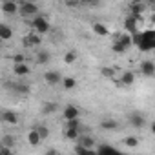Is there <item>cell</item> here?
Masks as SVG:
<instances>
[{
  "label": "cell",
  "mask_w": 155,
  "mask_h": 155,
  "mask_svg": "<svg viewBox=\"0 0 155 155\" xmlns=\"http://www.w3.org/2000/svg\"><path fill=\"white\" fill-rule=\"evenodd\" d=\"M133 46H137L140 51H153L155 49V29H146L144 33H135Z\"/></svg>",
  "instance_id": "1"
},
{
  "label": "cell",
  "mask_w": 155,
  "mask_h": 155,
  "mask_svg": "<svg viewBox=\"0 0 155 155\" xmlns=\"http://www.w3.org/2000/svg\"><path fill=\"white\" fill-rule=\"evenodd\" d=\"M29 24H31L33 31H37V33H40V35H46V33H49V29H51V24H49V20H48L46 17H35Z\"/></svg>",
  "instance_id": "2"
},
{
  "label": "cell",
  "mask_w": 155,
  "mask_h": 155,
  "mask_svg": "<svg viewBox=\"0 0 155 155\" xmlns=\"http://www.w3.org/2000/svg\"><path fill=\"white\" fill-rule=\"evenodd\" d=\"M144 11H146V2H142V0L130 4V15H133L139 22L144 20Z\"/></svg>",
  "instance_id": "3"
},
{
  "label": "cell",
  "mask_w": 155,
  "mask_h": 155,
  "mask_svg": "<svg viewBox=\"0 0 155 155\" xmlns=\"http://www.w3.org/2000/svg\"><path fill=\"white\" fill-rule=\"evenodd\" d=\"M62 79H64V77L58 71H53V69L44 73V82L48 86H58V84H62Z\"/></svg>",
  "instance_id": "4"
},
{
  "label": "cell",
  "mask_w": 155,
  "mask_h": 155,
  "mask_svg": "<svg viewBox=\"0 0 155 155\" xmlns=\"http://www.w3.org/2000/svg\"><path fill=\"white\" fill-rule=\"evenodd\" d=\"M2 11H4V15H17V13H20V4L17 0H4Z\"/></svg>",
  "instance_id": "5"
},
{
  "label": "cell",
  "mask_w": 155,
  "mask_h": 155,
  "mask_svg": "<svg viewBox=\"0 0 155 155\" xmlns=\"http://www.w3.org/2000/svg\"><path fill=\"white\" fill-rule=\"evenodd\" d=\"M38 13V8L35 2H22L20 4V15L22 17H35Z\"/></svg>",
  "instance_id": "6"
},
{
  "label": "cell",
  "mask_w": 155,
  "mask_h": 155,
  "mask_svg": "<svg viewBox=\"0 0 155 155\" xmlns=\"http://www.w3.org/2000/svg\"><path fill=\"white\" fill-rule=\"evenodd\" d=\"M40 44H42V38H40V33H37V31H33V33L24 37V46L26 48H37Z\"/></svg>",
  "instance_id": "7"
},
{
  "label": "cell",
  "mask_w": 155,
  "mask_h": 155,
  "mask_svg": "<svg viewBox=\"0 0 155 155\" xmlns=\"http://www.w3.org/2000/svg\"><path fill=\"white\" fill-rule=\"evenodd\" d=\"M2 122L4 124H9V126H17L18 124V115L11 110H4L2 111Z\"/></svg>",
  "instance_id": "8"
},
{
  "label": "cell",
  "mask_w": 155,
  "mask_h": 155,
  "mask_svg": "<svg viewBox=\"0 0 155 155\" xmlns=\"http://www.w3.org/2000/svg\"><path fill=\"white\" fill-rule=\"evenodd\" d=\"M128 120H130V124H131L133 128H137V130H140V128L146 124V119H144L139 111H133V113L128 117Z\"/></svg>",
  "instance_id": "9"
},
{
  "label": "cell",
  "mask_w": 155,
  "mask_h": 155,
  "mask_svg": "<svg viewBox=\"0 0 155 155\" xmlns=\"http://www.w3.org/2000/svg\"><path fill=\"white\" fill-rule=\"evenodd\" d=\"M13 73L17 77H28L31 73V68L26 62H18V64H13Z\"/></svg>",
  "instance_id": "10"
},
{
  "label": "cell",
  "mask_w": 155,
  "mask_h": 155,
  "mask_svg": "<svg viewBox=\"0 0 155 155\" xmlns=\"http://www.w3.org/2000/svg\"><path fill=\"white\" fill-rule=\"evenodd\" d=\"M140 73L144 77H153L155 75V62L151 60H142L140 62Z\"/></svg>",
  "instance_id": "11"
},
{
  "label": "cell",
  "mask_w": 155,
  "mask_h": 155,
  "mask_svg": "<svg viewBox=\"0 0 155 155\" xmlns=\"http://www.w3.org/2000/svg\"><path fill=\"white\" fill-rule=\"evenodd\" d=\"M64 137L68 140H79L81 139V128H66L64 126Z\"/></svg>",
  "instance_id": "12"
},
{
  "label": "cell",
  "mask_w": 155,
  "mask_h": 155,
  "mask_svg": "<svg viewBox=\"0 0 155 155\" xmlns=\"http://www.w3.org/2000/svg\"><path fill=\"white\" fill-rule=\"evenodd\" d=\"M137 18L133 17V15H130V17H126V20H124V29L128 31V33H131V35H135L137 33Z\"/></svg>",
  "instance_id": "13"
},
{
  "label": "cell",
  "mask_w": 155,
  "mask_h": 155,
  "mask_svg": "<svg viewBox=\"0 0 155 155\" xmlns=\"http://www.w3.org/2000/svg\"><path fill=\"white\" fill-rule=\"evenodd\" d=\"M62 117H64L66 120H69V119H77V117H79V108L73 106V104H68V106L64 108V111H62Z\"/></svg>",
  "instance_id": "14"
},
{
  "label": "cell",
  "mask_w": 155,
  "mask_h": 155,
  "mask_svg": "<svg viewBox=\"0 0 155 155\" xmlns=\"http://www.w3.org/2000/svg\"><path fill=\"white\" fill-rule=\"evenodd\" d=\"M40 140H44V139L40 137V133H38V130H37V128H33V130H29V131H28V142H29L31 146H38V144H40Z\"/></svg>",
  "instance_id": "15"
},
{
  "label": "cell",
  "mask_w": 155,
  "mask_h": 155,
  "mask_svg": "<svg viewBox=\"0 0 155 155\" xmlns=\"http://www.w3.org/2000/svg\"><path fill=\"white\" fill-rule=\"evenodd\" d=\"M15 93H18V95H29V91H31V88L28 86V84H24V82H15L13 86H9Z\"/></svg>",
  "instance_id": "16"
},
{
  "label": "cell",
  "mask_w": 155,
  "mask_h": 155,
  "mask_svg": "<svg viewBox=\"0 0 155 155\" xmlns=\"http://www.w3.org/2000/svg\"><path fill=\"white\" fill-rule=\"evenodd\" d=\"M133 82H135V73H133V71L128 69V71H124V73L120 75V84H122V86H131Z\"/></svg>",
  "instance_id": "17"
},
{
  "label": "cell",
  "mask_w": 155,
  "mask_h": 155,
  "mask_svg": "<svg viewBox=\"0 0 155 155\" xmlns=\"http://www.w3.org/2000/svg\"><path fill=\"white\" fill-rule=\"evenodd\" d=\"M91 29H93V33L95 35H99V37H108V28L104 26V24H101V22H95L93 26H91Z\"/></svg>",
  "instance_id": "18"
},
{
  "label": "cell",
  "mask_w": 155,
  "mask_h": 155,
  "mask_svg": "<svg viewBox=\"0 0 155 155\" xmlns=\"http://www.w3.org/2000/svg\"><path fill=\"white\" fill-rule=\"evenodd\" d=\"M13 37V29L8 26V24H2V26H0V38H2V40H9Z\"/></svg>",
  "instance_id": "19"
},
{
  "label": "cell",
  "mask_w": 155,
  "mask_h": 155,
  "mask_svg": "<svg viewBox=\"0 0 155 155\" xmlns=\"http://www.w3.org/2000/svg\"><path fill=\"white\" fill-rule=\"evenodd\" d=\"M79 142H81V144H84V146H86L90 151H93V150H95V140H93V137H88V135H81Z\"/></svg>",
  "instance_id": "20"
},
{
  "label": "cell",
  "mask_w": 155,
  "mask_h": 155,
  "mask_svg": "<svg viewBox=\"0 0 155 155\" xmlns=\"http://www.w3.org/2000/svg\"><path fill=\"white\" fill-rule=\"evenodd\" d=\"M111 49H113L115 53H119V55H122V53H126V51H128V48H126V46H124V44H122L119 38H115V40H113V44H111Z\"/></svg>",
  "instance_id": "21"
},
{
  "label": "cell",
  "mask_w": 155,
  "mask_h": 155,
  "mask_svg": "<svg viewBox=\"0 0 155 155\" xmlns=\"http://www.w3.org/2000/svg\"><path fill=\"white\" fill-rule=\"evenodd\" d=\"M58 110V106L55 104V102H44L42 104V113L44 115H51V113H55Z\"/></svg>",
  "instance_id": "22"
},
{
  "label": "cell",
  "mask_w": 155,
  "mask_h": 155,
  "mask_svg": "<svg viewBox=\"0 0 155 155\" xmlns=\"http://www.w3.org/2000/svg\"><path fill=\"white\" fill-rule=\"evenodd\" d=\"M62 86H64V90H73V88H77V79H73V77H64Z\"/></svg>",
  "instance_id": "23"
},
{
  "label": "cell",
  "mask_w": 155,
  "mask_h": 155,
  "mask_svg": "<svg viewBox=\"0 0 155 155\" xmlns=\"http://www.w3.org/2000/svg\"><path fill=\"white\" fill-rule=\"evenodd\" d=\"M49 58H51V55H49L48 51H40V53H37V64H48Z\"/></svg>",
  "instance_id": "24"
},
{
  "label": "cell",
  "mask_w": 155,
  "mask_h": 155,
  "mask_svg": "<svg viewBox=\"0 0 155 155\" xmlns=\"http://www.w3.org/2000/svg\"><path fill=\"white\" fill-rule=\"evenodd\" d=\"M101 75H102V77H106V79H113V75H115V68H111V66H104V68L101 69Z\"/></svg>",
  "instance_id": "25"
},
{
  "label": "cell",
  "mask_w": 155,
  "mask_h": 155,
  "mask_svg": "<svg viewBox=\"0 0 155 155\" xmlns=\"http://www.w3.org/2000/svg\"><path fill=\"white\" fill-rule=\"evenodd\" d=\"M101 126H102V130H115L119 124H117V120H111V119H106V120H102L101 122Z\"/></svg>",
  "instance_id": "26"
},
{
  "label": "cell",
  "mask_w": 155,
  "mask_h": 155,
  "mask_svg": "<svg viewBox=\"0 0 155 155\" xmlns=\"http://www.w3.org/2000/svg\"><path fill=\"white\" fill-rule=\"evenodd\" d=\"M75 60H77V51L71 49V51H68V53L64 55V62H66V64H73Z\"/></svg>",
  "instance_id": "27"
},
{
  "label": "cell",
  "mask_w": 155,
  "mask_h": 155,
  "mask_svg": "<svg viewBox=\"0 0 155 155\" xmlns=\"http://www.w3.org/2000/svg\"><path fill=\"white\" fill-rule=\"evenodd\" d=\"M97 151H99V153H115V148L110 146V144H101V146L97 148Z\"/></svg>",
  "instance_id": "28"
},
{
  "label": "cell",
  "mask_w": 155,
  "mask_h": 155,
  "mask_svg": "<svg viewBox=\"0 0 155 155\" xmlns=\"http://www.w3.org/2000/svg\"><path fill=\"white\" fill-rule=\"evenodd\" d=\"M81 126H82V124H81V119H79V117L66 120V128H81Z\"/></svg>",
  "instance_id": "29"
},
{
  "label": "cell",
  "mask_w": 155,
  "mask_h": 155,
  "mask_svg": "<svg viewBox=\"0 0 155 155\" xmlns=\"http://www.w3.org/2000/svg\"><path fill=\"white\" fill-rule=\"evenodd\" d=\"M35 128L38 130V133H40V137H42V139H48V137H49V130H48L46 126H42V124H37Z\"/></svg>",
  "instance_id": "30"
},
{
  "label": "cell",
  "mask_w": 155,
  "mask_h": 155,
  "mask_svg": "<svg viewBox=\"0 0 155 155\" xmlns=\"http://www.w3.org/2000/svg\"><path fill=\"white\" fill-rule=\"evenodd\" d=\"M124 144H126L128 148H135V146L139 144V139H137V137H126V139H124Z\"/></svg>",
  "instance_id": "31"
},
{
  "label": "cell",
  "mask_w": 155,
  "mask_h": 155,
  "mask_svg": "<svg viewBox=\"0 0 155 155\" xmlns=\"http://www.w3.org/2000/svg\"><path fill=\"white\" fill-rule=\"evenodd\" d=\"M75 153H90V150H88L84 144H81L79 140H77V144H75Z\"/></svg>",
  "instance_id": "32"
},
{
  "label": "cell",
  "mask_w": 155,
  "mask_h": 155,
  "mask_svg": "<svg viewBox=\"0 0 155 155\" xmlns=\"http://www.w3.org/2000/svg\"><path fill=\"white\" fill-rule=\"evenodd\" d=\"M2 144H6V146H13V144H15V137H11V135H6V137L2 139Z\"/></svg>",
  "instance_id": "33"
},
{
  "label": "cell",
  "mask_w": 155,
  "mask_h": 155,
  "mask_svg": "<svg viewBox=\"0 0 155 155\" xmlns=\"http://www.w3.org/2000/svg\"><path fill=\"white\" fill-rule=\"evenodd\" d=\"M18 62H26V57L24 55H13V64H18Z\"/></svg>",
  "instance_id": "34"
},
{
  "label": "cell",
  "mask_w": 155,
  "mask_h": 155,
  "mask_svg": "<svg viewBox=\"0 0 155 155\" xmlns=\"http://www.w3.org/2000/svg\"><path fill=\"white\" fill-rule=\"evenodd\" d=\"M0 153H2V155H11L13 151H11V148H9V146L2 144V148H0Z\"/></svg>",
  "instance_id": "35"
},
{
  "label": "cell",
  "mask_w": 155,
  "mask_h": 155,
  "mask_svg": "<svg viewBox=\"0 0 155 155\" xmlns=\"http://www.w3.org/2000/svg\"><path fill=\"white\" fill-rule=\"evenodd\" d=\"M79 4H91V2H95V0H77Z\"/></svg>",
  "instance_id": "36"
},
{
  "label": "cell",
  "mask_w": 155,
  "mask_h": 155,
  "mask_svg": "<svg viewBox=\"0 0 155 155\" xmlns=\"http://www.w3.org/2000/svg\"><path fill=\"white\" fill-rule=\"evenodd\" d=\"M150 130H151V133L155 135V122H151V124H150Z\"/></svg>",
  "instance_id": "37"
},
{
  "label": "cell",
  "mask_w": 155,
  "mask_h": 155,
  "mask_svg": "<svg viewBox=\"0 0 155 155\" xmlns=\"http://www.w3.org/2000/svg\"><path fill=\"white\" fill-rule=\"evenodd\" d=\"M142 2H146V4H155V0H142Z\"/></svg>",
  "instance_id": "38"
},
{
  "label": "cell",
  "mask_w": 155,
  "mask_h": 155,
  "mask_svg": "<svg viewBox=\"0 0 155 155\" xmlns=\"http://www.w3.org/2000/svg\"><path fill=\"white\" fill-rule=\"evenodd\" d=\"M130 2H139V0H130Z\"/></svg>",
  "instance_id": "39"
}]
</instances>
